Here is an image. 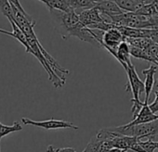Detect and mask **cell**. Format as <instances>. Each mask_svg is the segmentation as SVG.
Instances as JSON below:
<instances>
[{
    "mask_svg": "<svg viewBox=\"0 0 158 152\" xmlns=\"http://www.w3.org/2000/svg\"><path fill=\"white\" fill-rule=\"evenodd\" d=\"M57 33L67 40L71 36H75L81 41L88 42L102 48V42L104 31L90 29L82 24L75 10L62 11L59 10H48Z\"/></svg>",
    "mask_w": 158,
    "mask_h": 152,
    "instance_id": "6da1fadb",
    "label": "cell"
},
{
    "mask_svg": "<svg viewBox=\"0 0 158 152\" xmlns=\"http://www.w3.org/2000/svg\"><path fill=\"white\" fill-rule=\"evenodd\" d=\"M126 72L127 75V85L126 91L131 92L133 96V98L131 99V102L133 103L131 111L133 113V118H134L143 106L144 102L140 101V96L144 92L145 87H144V83L139 77L132 62L127 65V69L126 70Z\"/></svg>",
    "mask_w": 158,
    "mask_h": 152,
    "instance_id": "7a4b0ae2",
    "label": "cell"
},
{
    "mask_svg": "<svg viewBox=\"0 0 158 152\" xmlns=\"http://www.w3.org/2000/svg\"><path fill=\"white\" fill-rule=\"evenodd\" d=\"M112 130L124 135L137 137L139 140H141L142 138L154 140V138L158 136V120L130 126L125 124L112 128Z\"/></svg>",
    "mask_w": 158,
    "mask_h": 152,
    "instance_id": "3957f363",
    "label": "cell"
},
{
    "mask_svg": "<svg viewBox=\"0 0 158 152\" xmlns=\"http://www.w3.org/2000/svg\"><path fill=\"white\" fill-rule=\"evenodd\" d=\"M113 22V24L127 26L131 28L139 29H149L152 28L150 22V17L139 15L135 12H123L121 14L110 16Z\"/></svg>",
    "mask_w": 158,
    "mask_h": 152,
    "instance_id": "277c9868",
    "label": "cell"
},
{
    "mask_svg": "<svg viewBox=\"0 0 158 152\" xmlns=\"http://www.w3.org/2000/svg\"><path fill=\"white\" fill-rule=\"evenodd\" d=\"M123 41H125V36L122 34V33L117 29L116 25L114 24L113 28L104 32L103 37H102V47L107 50L111 55L114 57L116 54L118 46Z\"/></svg>",
    "mask_w": 158,
    "mask_h": 152,
    "instance_id": "5b68a950",
    "label": "cell"
},
{
    "mask_svg": "<svg viewBox=\"0 0 158 152\" xmlns=\"http://www.w3.org/2000/svg\"><path fill=\"white\" fill-rule=\"evenodd\" d=\"M22 122L24 125H34L36 127H40L46 130H55V129H73V130H78L79 127L74 125L72 122L61 121V120H47V121H33L28 118H22Z\"/></svg>",
    "mask_w": 158,
    "mask_h": 152,
    "instance_id": "8992f818",
    "label": "cell"
},
{
    "mask_svg": "<svg viewBox=\"0 0 158 152\" xmlns=\"http://www.w3.org/2000/svg\"><path fill=\"white\" fill-rule=\"evenodd\" d=\"M75 12L78 14L82 24L88 28H92L95 24L104 22L102 11H100L96 6L90 9L78 10H75Z\"/></svg>",
    "mask_w": 158,
    "mask_h": 152,
    "instance_id": "52a82bcc",
    "label": "cell"
},
{
    "mask_svg": "<svg viewBox=\"0 0 158 152\" xmlns=\"http://www.w3.org/2000/svg\"><path fill=\"white\" fill-rule=\"evenodd\" d=\"M113 136L110 138H103L96 134L91 138V140L82 152H107L109 149L114 147L112 141Z\"/></svg>",
    "mask_w": 158,
    "mask_h": 152,
    "instance_id": "ba28073f",
    "label": "cell"
},
{
    "mask_svg": "<svg viewBox=\"0 0 158 152\" xmlns=\"http://www.w3.org/2000/svg\"><path fill=\"white\" fill-rule=\"evenodd\" d=\"M157 65L156 64H152L149 68L142 70V74L145 76V81H144V87H145V103L149 102V98H150V94L152 92V90L153 89V86H154V74L157 71Z\"/></svg>",
    "mask_w": 158,
    "mask_h": 152,
    "instance_id": "9c48e42d",
    "label": "cell"
},
{
    "mask_svg": "<svg viewBox=\"0 0 158 152\" xmlns=\"http://www.w3.org/2000/svg\"><path fill=\"white\" fill-rule=\"evenodd\" d=\"M130 57V45L125 40L118 46L114 58L118 60V62L123 66V68L126 70L127 69V65L131 63Z\"/></svg>",
    "mask_w": 158,
    "mask_h": 152,
    "instance_id": "30bf717a",
    "label": "cell"
},
{
    "mask_svg": "<svg viewBox=\"0 0 158 152\" xmlns=\"http://www.w3.org/2000/svg\"><path fill=\"white\" fill-rule=\"evenodd\" d=\"M96 7L100 11H102L109 16H114V15L121 14V13L125 12L123 10H121L119 8V6L114 1V0H104V1L97 3Z\"/></svg>",
    "mask_w": 158,
    "mask_h": 152,
    "instance_id": "8fae6325",
    "label": "cell"
},
{
    "mask_svg": "<svg viewBox=\"0 0 158 152\" xmlns=\"http://www.w3.org/2000/svg\"><path fill=\"white\" fill-rule=\"evenodd\" d=\"M121 10L126 12H136L145 3V0H114Z\"/></svg>",
    "mask_w": 158,
    "mask_h": 152,
    "instance_id": "7c38bea8",
    "label": "cell"
},
{
    "mask_svg": "<svg viewBox=\"0 0 158 152\" xmlns=\"http://www.w3.org/2000/svg\"><path fill=\"white\" fill-rule=\"evenodd\" d=\"M11 26H12V32H11V34L10 36L17 39L24 47H25V50L27 53H30L31 52V47H30V45L28 43V40H27V36L25 35V34L19 28V26L16 24L15 22H11L10 23Z\"/></svg>",
    "mask_w": 158,
    "mask_h": 152,
    "instance_id": "4fadbf2b",
    "label": "cell"
},
{
    "mask_svg": "<svg viewBox=\"0 0 158 152\" xmlns=\"http://www.w3.org/2000/svg\"><path fill=\"white\" fill-rule=\"evenodd\" d=\"M68 6L73 10L90 9L96 6V3L93 0H65Z\"/></svg>",
    "mask_w": 158,
    "mask_h": 152,
    "instance_id": "5bb4252c",
    "label": "cell"
},
{
    "mask_svg": "<svg viewBox=\"0 0 158 152\" xmlns=\"http://www.w3.org/2000/svg\"><path fill=\"white\" fill-rule=\"evenodd\" d=\"M125 40L131 46L146 50L152 43H154L149 37H138V38H125Z\"/></svg>",
    "mask_w": 158,
    "mask_h": 152,
    "instance_id": "9a60e30c",
    "label": "cell"
},
{
    "mask_svg": "<svg viewBox=\"0 0 158 152\" xmlns=\"http://www.w3.org/2000/svg\"><path fill=\"white\" fill-rule=\"evenodd\" d=\"M39 1L43 2L48 10H59L62 11H71L73 10L70 9L68 4L66 3L65 0H39Z\"/></svg>",
    "mask_w": 158,
    "mask_h": 152,
    "instance_id": "2e32d148",
    "label": "cell"
},
{
    "mask_svg": "<svg viewBox=\"0 0 158 152\" xmlns=\"http://www.w3.org/2000/svg\"><path fill=\"white\" fill-rule=\"evenodd\" d=\"M23 130V126L20 124L19 122H14L12 125H4V124H0V141L1 138L4 136L9 135L11 133L14 132H19Z\"/></svg>",
    "mask_w": 158,
    "mask_h": 152,
    "instance_id": "e0dca14e",
    "label": "cell"
},
{
    "mask_svg": "<svg viewBox=\"0 0 158 152\" xmlns=\"http://www.w3.org/2000/svg\"><path fill=\"white\" fill-rule=\"evenodd\" d=\"M0 11L2 14L8 18L10 22H13L14 18H13V11H12V6L9 0H0Z\"/></svg>",
    "mask_w": 158,
    "mask_h": 152,
    "instance_id": "ac0fdd59",
    "label": "cell"
},
{
    "mask_svg": "<svg viewBox=\"0 0 158 152\" xmlns=\"http://www.w3.org/2000/svg\"><path fill=\"white\" fill-rule=\"evenodd\" d=\"M135 13L139 14V15H142V16H146V17H151L153 15H156L157 12L153 7V5L152 3H147L144 4L142 7H140Z\"/></svg>",
    "mask_w": 158,
    "mask_h": 152,
    "instance_id": "d6986e66",
    "label": "cell"
},
{
    "mask_svg": "<svg viewBox=\"0 0 158 152\" xmlns=\"http://www.w3.org/2000/svg\"><path fill=\"white\" fill-rule=\"evenodd\" d=\"M139 144L145 152H153L155 149H158V141H154L152 139H148L146 141L140 140Z\"/></svg>",
    "mask_w": 158,
    "mask_h": 152,
    "instance_id": "ffe728a7",
    "label": "cell"
},
{
    "mask_svg": "<svg viewBox=\"0 0 158 152\" xmlns=\"http://www.w3.org/2000/svg\"><path fill=\"white\" fill-rule=\"evenodd\" d=\"M130 54H131L132 57H134L136 58L144 59L146 61H149L148 55H147V53H146V51L144 49H141V48L130 46Z\"/></svg>",
    "mask_w": 158,
    "mask_h": 152,
    "instance_id": "44dd1931",
    "label": "cell"
},
{
    "mask_svg": "<svg viewBox=\"0 0 158 152\" xmlns=\"http://www.w3.org/2000/svg\"><path fill=\"white\" fill-rule=\"evenodd\" d=\"M148 37L151 38L154 43L158 44V27L149 28V31H148Z\"/></svg>",
    "mask_w": 158,
    "mask_h": 152,
    "instance_id": "7402d4cb",
    "label": "cell"
},
{
    "mask_svg": "<svg viewBox=\"0 0 158 152\" xmlns=\"http://www.w3.org/2000/svg\"><path fill=\"white\" fill-rule=\"evenodd\" d=\"M9 1L10 2V4L12 5V6H14L15 8H17L20 11H22L23 14H25V15H29L25 10H24V9L23 8V6L21 5V3H20V1L19 0H9Z\"/></svg>",
    "mask_w": 158,
    "mask_h": 152,
    "instance_id": "603a6c76",
    "label": "cell"
},
{
    "mask_svg": "<svg viewBox=\"0 0 158 152\" xmlns=\"http://www.w3.org/2000/svg\"><path fill=\"white\" fill-rule=\"evenodd\" d=\"M149 107L153 113H157L158 112V99H154V101L152 104H149Z\"/></svg>",
    "mask_w": 158,
    "mask_h": 152,
    "instance_id": "cb8c5ba5",
    "label": "cell"
},
{
    "mask_svg": "<svg viewBox=\"0 0 158 152\" xmlns=\"http://www.w3.org/2000/svg\"><path fill=\"white\" fill-rule=\"evenodd\" d=\"M150 22H151V24H152V28L158 27V14L151 16L150 17Z\"/></svg>",
    "mask_w": 158,
    "mask_h": 152,
    "instance_id": "d4e9b609",
    "label": "cell"
},
{
    "mask_svg": "<svg viewBox=\"0 0 158 152\" xmlns=\"http://www.w3.org/2000/svg\"><path fill=\"white\" fill-rule=\"evenodd\" d=\"M55 152H77L73 147H63V148H57Z\"/></svg>",
    "mask_w": 158,
    "mask_h": 152,
    "instance_id": "484cf974",
    "label": "cell"
},
{
    "mask_svg": "<svg viewBox=\"0 0 158 152\" xmlns=\"http://www.w3.org/2000/svg\"><path fill=\"white\" fill-rule=\"evenodd\" d=\"M152 90H153V93H154V96H155V99H158V80L154 83Z\"/></svg>",
    "mask_w": 158,
    "mask_h": 152,
    "instance_id": "4316f807",
    "label": "cell"
},
{
    "mask_svg": "<svg viewBox=\"0 0 158 152\" xmlns=\"http://www.w3.org/2000/svg\"><path fill=\"white\" fill-rule=\"evenodd\" d=\"M152 4L153 5L154 9H155V10H156L157 14H158V0H152Z\"/></svg>",
    "mask_w": 158,
    "mask_h": 152,
    "instance_id": "83f0119b",
    "label": "cell"
},
{
    "mask_svg": "<svg viewBox=\"0 0 158 152\" xmlns=\"http://www.w3.org/2000/svg\"><path fill=\"white\" fill-rule=\"evenodd\" d=\"M0 34H7V35L10 36V34H11V32H9V31H5V30H3V29H0Z\"/></svg>",
    "mask_w": 158,
    "mask_h": 152,
    "instance_id": "f1b7e54d",
    "label": "cell"
},
{
    "mask_svg": "<svg viewBox=\"0 0 158 152\" xmlns=\"http://www.w3.org/2000/svg\"><path fill=\"white\" fill-rule=\"evenodd\" d=\"M102 1H104V0H93V2H95L96 4H97V3H100V2H102Z\"/></svg>",
    "mask_w": 158,
    "mask_h": 152,
    "instance_id": "f546056e",
    "label": "cell"
},
{
    "mask_svg": "<svg viewBox=\"0 0 158 152\" xmlns=\"http://www.w3.org/2000/svg\"><path fill=\"white\" fill-rule=\"evenodd\" d=\"M0 124H1V122H0Z\"/></svg>",
    "mask_w": 158,
    "mask_h": 152,
    "instance_id": "4dcf8cb0",
    "label": "cell"
}]
</instances>
